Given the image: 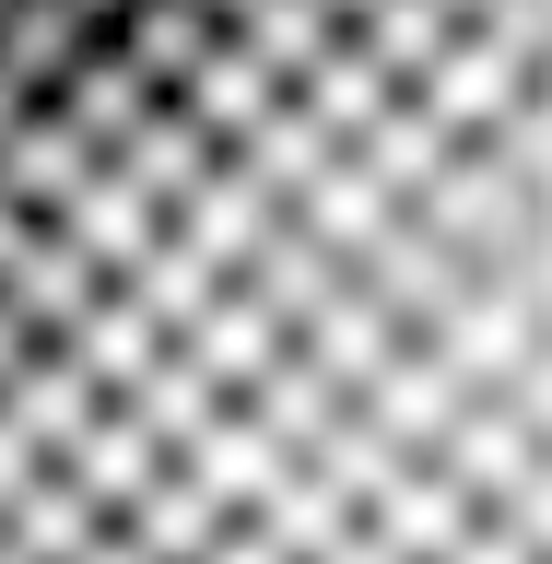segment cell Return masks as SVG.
Instances as JSON below:
<instances>
[{"instance_id": "6da1fadb", "label": "cell", "mask_w": 552, "mask_h": 564, "mask_svg": "<svg viewBox=\"0 0 552 564\" xmlns=\"http://www.w3.org/2000/svg\"><path fill=\"white\" fill-rule=\"evenodd\" d=\"M0 564H552V0H83L12 70Z\"/></svg>"}]
</instances>
